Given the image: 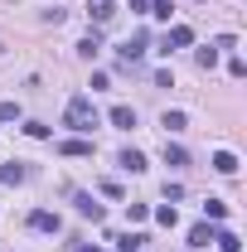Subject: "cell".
<instances>
[{"mask_svg":"<svg viewBox=\"0 0 247 252\" xmlns=\"http://www.w3.org/2000/svg\"><path fill=\"white\" fill-rule=\"evenodd\" d=\"M63 126H68V131H78V136H93V126H97V107H93V97H88V93H78L73 102H68Z\"/></svg>","mask_w":247,"mask_h":252,"instance_id":"1","label":"cell"},{"mask_svg":"<svg viewBox=\"0 0 247 252\" xmlns=\"http://www.w3.org/2000/svg\"><path fill=\"white\" fill-rule=\"evenodd\" d=\"M189 44H194V30H189V25H175V30L160 39V54H170V49H189Z\"/></svg>","mask_w":247,"mask_h":252,"instance_id":"2","label":"cell"},{"mask_svg":"<svg viewBox=\"0 0 247 252\" xmlns=\"http://www.w3.org/2000/svg\"><path fill=\"white\" fill-rule=\"evenodd\" d=\"M30 228H34V233H59L63 223H59V214H49V209H39V214H30Z\"/></svg>","mask_w":247,"mask_h":252,"instance_id":"3","label":"cell"},{"mask_svg":"<svg viewBox=\"0 0 247 252\" xmlns=\"http://www.w3.org/2000/svg\"><path fill=\"white\" fill-rule=\"evenodd\" d=\"M88 15H93L97 25H107V20L117 15V5H112V0H88Z\"/></svg>","mask_w":247,"mask_h":252,"instance_id":"4","label":"cell"},{"mask_svg":"<svg viewBox=\"0 0 247 252\" xmlns=\"http://www.w3.org/2000/svg\"><path fill=\"white\" fill-rule=\"evenodd\" d=\"M141 54H146V34H131V39L122 44V59H126V63H136Z\"/></svg>","mask_w":247,"mask_h":252,"instance_id":"5","label":"cell"},{"mask_svg":"<svg viewBox=\"0 0 247 252\" xmlns=\"http://www.w3.org/2000/svg\"><path fill=\"white\" fill-rule=\"evenodd\" d=\"M73 204H78V214H83V219H93V223H102V204H93V194H78V199H73Z\"/></svg>","mask_w":247,"mask_h":252,"instance_id":"6","label":"cell"},{"mask_svg":"<svg viewBox=\"0 0 247 252\" xmlns=\"http://www.w3.org/2000/svg\"><path fill=\"white\" fill-rule=\"evenodd\" d=\"M117 165H122V170H131V175H141V170H146V156H141V151H122V156H117Z\"/></svg>","mask_w":247,"mask_h":252,"instance_id":"7","label":"cell"},{"mask_svg":"<svg viewBox=\"0 0 247 252\" xmlns=\"http://www.w3.org/2000/svg\"><path fill=\"white\" fill-rule=\"evenodd\" d=\"M209 243H214V228L209 223H194L189 228V248H209Z\"/></svg>","mask_w":247,"mask_h":252,"instance_id":"8","label":"cell"},{"mask_svg":"<svg viewBox=\"0 0 247 252\" xmlns=\"http://www.w3.org/2000/svg\"><path fill=\"white\" fill-rule=\"evenodd\" d=\"M214 170H218V175H238V156H233V151H218V156H214Z\"/></svg>","mask_w":247,"mask_h":252,"instance_id":"9","label":"cell"},{"mask_svg":"<svg viewBox=\"0 0 247 252\" xmlns=\"http://www.w3.org/2000/svg\"><path fill=\"white\" fill-rule=\"evenodd\" d=\"M112 126L131 131V126H136V107H112Z\"/></svg>","mask_w":247,"mask_h":252,"instance_id":"10","label":"cell"},{"mask_svg":"<svg viewBox=\"0 0 247 252\" xmlns=\"http://www.w3.org/2000/svg\"><path fill=\"white\" fill-rule=\"evenodd\" d=\"M20 180H25V165H20V160L0 165V185H20Z\"/></svg>","mask_w":247,"mask_h":252,"instance_id":"11","label":"cell"},{"mask_svg":"<svg viewBox=\"0 0 247 252\" xmlns=\"http://www.w3.org/2000/svg\"><path fill=\"white\" fill-rule=\"evenodd\" d=\"M160 126L175 136V131H185V126H189V117H185V112H165V117H160Z\"/></svg>","mask_w":247,"mask_h":252,"instance_id":"12","label":"cell"},{"mask_svg":"<svg viewBox=\"0 0 247 252\" xmlns=\"http://www.w3.org/2000/svg\"><path fill=\"white\" fill-rule=\"evenodd\" d=\"M59 151H63V156H93V141H83V136H78V141H63Z\"/></svg>","mask_w":247,"mask_h":252,"instance_id":"13","label":"cell"},{"mask_svg":"<svg viewBox=\"0 0 247 252\" xmlns=\"http://www.w3.org/2000/svg\"><path fill=\"white\" fill-rule=\"evenodd\" d=\"M165 165H175V170H180V165H189L185 146H170V141H165Z\"/></svg>","mask_w":247,"mask_h":252,"instance_id":"14","label":"cell"},{"mask_svg":"<svg viewBox=\"0 0 247 252\" xmlns=\"http://www.w3.org/2000/svg\"><path fill=\"white\" fill-rule=\"evenodd\" d=\"M214 243H218V252H243V243L233 233H214Z\"/></svg>","mask_w":247,"mask_h":252,"instance_id":"15","label":"cell"},{"mask_svg":"<svg viewBox=\"0 0 247 252\" xmlns=\"http://www.w3.org/2000/svg\"><path fill=\"white\" fill-rule=\"evenodd\" d=\"M146 248V238H141V233H126L122 243H117V252H141Z\"/></svg>","mask_w":247,"mask_h":252,"instance_id":"16","label":"cell"},{"mask_svg":"<svg viewBox=\"0 0 247 252\" xmlns=\"http://www.w3.org/2000/svg\"><path fill=\"white\" fill-rule=\"evenodd\" d=\"M155 219L165 223V228H175V223H180V214H175V204H160V209H155Z\"/></svg>","mask_w":247,"mask_h":252,"instance_id":"17","label":"cell"},{"mask_svg":"<svg viewBox=\"0 0 247 252\" xmlns=\"http://www.w3.org/2000/svg\"><path fill=\"white\" fill-rule=\"evenodd\" d=\"M204 214H209V219H228V204H223V199H209V204H204Z\"/></svg>","mask_w":247,"mask_h":252,"instance_id":"18","label":"cell"},{"mask_svg":"<svg viewBox=\"0 0 247 252\" xmlns=\"http://www.w3.org/2000/svg\"><path fill=\"white\" fill-rule=\"evenodd\" d=\"M0 122H20V102H0Z\"/></svg>","mask_w":247,"mask_h":252,"instance_id":"19","label":"cell"},{"mask_svg":"<svg viewBox=\"0 0 247 252\" xmlns=\"http://www.w3.org/2000/svg\"><path fill=\"white\" fill-rule=\"evenodd\" d=\"M170 10H175L170 0H151V10H146V15H160V20H170Z\"/></svg>","mask_w":247,"mask_h":252,"instance_id":"20","label":"cell"},{"mask_svg":"<svg viewBox=\"0 0 247 252\" xmlns=\"http://www.w3.org/2000/svg\"><path fill=\"white\" fill-rule=\"evenodd\" d=\"M97 49H102V44H97V34H88V39H83V44H78V54H83V59H93Z\"/></svg>","mask_w":247,"mask_h":252,"instance_id":"21","label":"cell"},{"mask_svg":"<svg viewBox=\"0 0 247 252\" xmlns=\"http://www.w3.org/2000/svg\"><path fill=\"white\" fill-rule=\"evenodd\" d=\"M131 10H136V15H146V10H151V0H131Z\"/></svg>","mask_w":247,"mask_h":252,"instance_id":"22","label":"cell"},{"mask_svg":"<svg viewBox=\"0 0 247 252\" xmlns=\"http://www.w3.org/2000/svg\"><path fill=\"white\" fill-rule=\"evenodd\" d=\"M73 252H97V248H73Z\"/></svg>","mask_w":247,"mask_h":252,"instance_id":"23","label":"cell"},{"mask_svg":"<svg viewBox=\"0 0 247 252\" xmlns=\"http://www.w3.org/2000/svg\"><path fill=\"white\" fill-rule=\"evenodd\" d=\"M194 5H199V0H194Z\"/></svg>","mask_w":247,"mask_h":252,"instance_id":"24","label":"cell"}]
</instances>
